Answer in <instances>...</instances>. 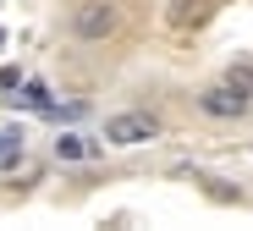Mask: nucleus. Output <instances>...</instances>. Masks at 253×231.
I'll return each instance as SVG.
<instances>
[{
    "instance_id": "nucleus-1",
    "label": "nucleus",
    "mask_w": 253,
    "mask_h": 231,
    "mask_svg": "<svg viewBox=\"0 0 253 231\" xmlns=\"http://www.w3.org/2000/svg\"><path fill=\"white\" fill-rule=\"evenodd\" d=\"M160 138H165V121L154 110H116L99 127V143L105 149H143V143H160Z\"/></svg>"
},
{
    "instance_id": "nucleus-2",
    "label": "nucleus",
    "mask_w": 253,
    "mask_h": 231,
    "mask_svg": "<svg viewBox=\"0 0 253 231\" xmlns=\"http://www.w3.org/2000/svg\"><path fill=\"white\" fill-rule=\"evenodd\" d=\"M66 28H72V39H83V44H105V39L121 28V6H116V0H77L72 17H66Z\"/></svg>"
},
{
    "instance_id": "nucleus-3",
    "label": "nucleus",
    "mask_w": 253,
    "mask_h": 231,
    "mask_svg": "<svg viewBox=\"0 0 253 231\" xmlns=\"http://www.w3.org/2000/svg\"><path fill=\"white\" fill-rule=\"evenodd\" d=\"M198 110H204L209 121H242V116L253 110V88H242V83L226 72L220 83H209L204 94H198Z\"/></svg>"
},
{
    "instance_id": "nucleus-4",
    "label": "nucleus",
    "mask_w": 253,
    "mask_h": 231,
    "mask_svg": "<svg viewBox=\"0 0 253 231\" xmlns=\"http://www.w3.org/2000/svg\"><path fill=\"white\" fill-rule=\"evenodd\" d=\"M209 17H215V0H171V11H165L171 33H198Z\"/></svg>"
},
{
    "instance_id": "nucleus-5",
    "label": "nucleus",
    "mask_w": 253,
    "mask_h": 231,
    "mask_svg": "<svg viewBox=\"0 0 253 231\" xmlns=\"http://www.w3.org/2000/svg\"><path fill=\"white\" fill-rule=\"evenodd\" d=\"M105 143L99 138H83V132H61L55 138V160H94Z\"/></svg>"
},
{
    "instance_id": "nucleus-6",
    "label": "nucleus",
    "mask_w": 253,
    "mask_h": 231,
    "mask_svg": "<svg viewBox=\"0 0 253 231\" xmlns=\"http://www.w3.org/2000/svg\"><path fill=\"white\" fill-rule=\"evenodd\" d=\"M22 154H28V127H6L0 132V171H11Z\"/></svg>"
},
{
    "instance_id": "nucleus-7",
    "label": "nucleus",
    "mask_w": 253,
    "mask_h": 231,
    "mask_svg": "<svg viewBox=\"0 0 253 231\" xmlns=\"http://www.w3.org/2000/svg\"><path fill=\"white\" fill-rule=\"evenodd\" d=\"M231 77H237L242 88H253V61H231Z\"/></svg>"
},
{
    "instance_id": "nucleus-8",
    "label": "nucleus",
    "mask_w": 253,
    "mask_h": 231,
    "mask_svg": "<svg viewBox=\"0 0 253 231\" xmlns=\"http://www.w3.org/2000/svg\"><path fill=\"white\" fill-rule=\"evenodd\" d=\"M0 44H6V33H0Z\"/></svg>"
}]
</instances>
